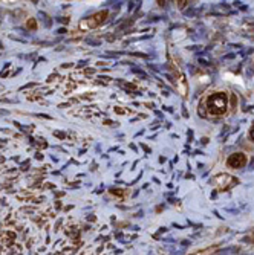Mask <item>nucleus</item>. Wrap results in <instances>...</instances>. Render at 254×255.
<instances>
[{
  "label": "nucleus",
  "instance_id": "2",
  "mask_svg": "<svg viewBox=\"0 0 254 255\" xmlns=\"http://www.w3.org/2000/svg\"><path fill=\"white\" fill-rule=\"evenodd\" d=\"M227 164H228V167H232V168H241V167H244L247 164V157H245L244 153H235V154H232L228 157Z\"/></svg>",
  "mask_w": 254,
  "mask_h": 255
},
{
  "label": "nucleus",
  "instance_id": "3",
  "mask_svg": "<svg viewBox=\"0 0 254 255\" xmlns=\"http://www.w3.org/2000/svg\"><path fill=\"white\" fill-rule=\"evenodd\" d=\"M250 137L254 141V127H253V128H251V131H250Z\"/></svg>",
  "mask_w": 254,
  "mask_h": 255
},
{
  "label": "nucleus",
  "instance_id": "1",
  "mask_svg": "<svg viewBox=\"0 0 254 255\" xmlns=\"http://www.w3.org/2000/svg\"><path fill=\"white\" fill-rule=\"evenodd\" d=\"M205 107H207V112H209L210 115H213V117H222L228 109L227 94L225 92H216V94L210 95L209 98H207Z\"/></svg>",
  "mask_w": 254,
  "mask_h": 255
}]
</instances>
